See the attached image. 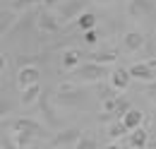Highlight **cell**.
Returning a JSON list of instances; mask_svg holds the SVG:
<instances>
[{
    "label": "cell",
    "mask_w": 156,
    "mask_h": 149,
    "mask_svg": "<svg viewBox=\"0 0 156 149\" xmlns=\"http://www.w3.org/2000/svg\"><path fill=\"white\" fill-rule=\"evenodd\" d=\"M118 120L122 123V128H125V130L130 132V130H135V128H139V125L144 123V113L139 111V108H127V111L122 113Z\"/></svg>",
    "instance_id": "obj_3"
},
{
    "label": "cell",
    "mask_w": 156,
    "mask_h": 149,
    "mask_svg": "<svg viewBox=\"0 0 156 149\" xmlns=\"http://www.w3.org/2000/svg\"><path fill=\"white\" fill-rule=\"evenodd\" d=\"M75 77L82 79V82H101V79H106L111 70H108V65H98V63H89V65H77L75 70Z\"/></svg>",
    "instance_id": "obj_1"
},
{
    "label": "cell",
    "mask_w": 156,
    "mask_h": 149,
    "mask_svg": "<svg viewBox=\"0 0 156 149\" xmlns=\"http://www.w3.org/2000/svg\"><path fill=\"white\" fill-rule=\"evenodd\" d=\"M15 132H29V135H41V128L34 123V120H17L15 123Z\"/></svg>",
    "instance_id": "obj_12"
},
{
    "label": "cell",
    "mask_w": 156,
    "mask_h": 149,
    "mask_svg": "<svg viewBox=\"0 0 156 149\" xmlns=\"http://www.w3.org/2000/svg\"><path fill=\"white\" fill-rule=\"evenodd\" d=\"M106 149H122V147H120L118 142H111V144H106Z\"/></svg>",
    "instance_id": "obj_20"
},
{
    "label": "cell",
    "mask_w": 156,
    "mask_h": 149,
    "mask_svg": "<svg viewBox=\"0 0 156 149\" xmlns=\"http://www.w3.org/2000/svg\"><path fill=\"white\" fill-rule=\"evenodd\" d=\"M122 135H127V130L122 128V123H120V120H115V123H111V125H108V137H111V140H120Z\"/></svg>",
    "instance_id": "obj_17"
},
{
    "label": "cell",
    "mask_w": 156,
    "mask_h": 149,
    "mask_svg": "<svg viewBox=\"0 0 156 149\" xmlns=\"http://www.w3.org/2000/svg\"><path fill=\"white\" fill-rule=\"evenodd\" d=\"M75 149H96V140L91 135H79L75 140Z\"/></svg>",
    "instance_id": "obj_14"
},
{
    "label": "cell",
    "mask_w": 156,
    "mask_h": 149,
    "mask_svg": "<svg viewBox=\"0 0 156 149\" xmlns=\"http://www.w3.org/2000/svg\"><path fill=\"white\" fill-rule=\"evenodd\" d=\"M39 79H41V72H39V67H34V65H24L20 70V74H17V84L22 89L29 87V84H36Z\"/></svg>",
    "instance_id": "obj_5"
},
{
    "label": "cell",
    "mask_w": 156,
    "mask_h": 149,
    "mask_svg": "<svg viewBox=\"0 0 156 149\" xmlns=\"http://www.w3.org/2000/svg\"><path fill=\"white\" fill-rule=\"evenodd\" d=\"M156 60L149 58V63H135L127 72H130V79H139V82H154L156 77Z\"/></svg>",
    "instance_id": "obj_2"
},
{
    "label": "cell",
    "mask_w": 156,
    "mask_h": 149,
    "mask_svg": "<svg viewBox=\"0 0 156 149\" xmlns=\"http://www.w3.org/2000/svg\"><path fill=\"white\" fill-rule=\"evenodd\" d=\"M77 27L79 29H96V15L94 12H89V10H84V12H79L77 17Z\"/></svg>",
    "instance_id": "obj_11"
},
{
    "label": "cell",
    "mask_w": 156,
    "mask_h": 149,
    "mask_svg": "<svg viewBox=\"0 0 156 149\" xmlns=\"http://www.w3.org/2000/svg\"><path fill=\"white\" fill-rule=\"evenodd\" d=\"M149 140H151V130H144L142 125L135 128V130H130V144H132V149H144L149 144Z\"/></svg>",
    "instance_id": "obj_7"
},
{
    "label": "cell",
    "mask_w": 156,
    "mask_h": 149,
    "mask_svg": "<svg viewBox=\"0 0 156 149\" xmlns=\"http://www.w3.org/2000/svg\"><path fill=\"white\" fill-rule=\"evenodd\" d=\"M36 24H39L41 31H58V27H60L58 17H55V15H51V12H41L39 19H36Z\"/></svg>",
    "instance_id": "obj_8"
},
{
    "label": "cell",
    "mask_w": 156,
    "mask_h": 149,
    "mask_svg": "<svg viewBox=\"0 0 156 149\" xmlns=\"http://www.w3.org/2000/svg\"><path fill=\"white\" fill-rule=\"evenodd\" d=\"M79 137V130H67V132H62V135H60V137H55V140H53V144H70V142H75V140H77Z\"/></svg>",
    "instance_id": "obj_16"
},
{
    "label": "cell",
    "mask_w": 156,
    "mask_h": 149,
    "mask_svg": "<svg viewBox=\"0 0 156 149\" xmlns=\"http://www.w3.org/2000/svg\"><path fill=\"white\" fill-rule=\"evenodd\" d=\"M60 63H62L65 70H75L79 63H82V53H79L77 48H67V51L62 53V58H60Z\"/></svg>",
    "instance_id": "obj_9"
},
{
    "label": "cell",
    "mask_w": 156,
    "mask_h": 149,
    "mask_svg": "<svg viewBox=\"0 0 156 149\" xmlns=\"http://www.w3.org/2000/svg\"><path fill=\"white\" fill-rule=\"evenodd\" d=\"M39 94H41V84H39V82L24 87V89H22V96H20V104H22V106H31V104L39 99Z\"/></svg>",
    "instance_id": "obj_10"
},
{
    "label": "cell",
    "mask_w": 156,
    "mask_h": 149,
    "mask_svg": "<svg viewBox=\"0 0 156 149\" xmlns=\"http://www.w3.org/2000/svg\"><path fill=\"white\" fill-rule=\"evenodd\" d=\"M96 2H108V0H96Z\"/></svg>",
    "instance_id": "obj_24"
},
{
    "label": "cell",
    "mask_w": 156,
    "mask_h": 149,
    "mask_svg": "<svg viewBox=\"0 0 156 149\" xmlns=\"http://www.w3.org/2000/svg\"><path fill=\"white\" fill-rule=\"evenodd\" d=\"M82 7H84V0H75V2H70V5H62V10H60V17H67V15L72 17L75 12H84Z\"/></svg>",
    "instance_id": "obj_13"
},
{
    "label": "cell",
    "mask_w": 156,
    "mask_h": 149,
    "mask_svg": "<svg viewBox=\"0 0 156 149\" xmlns=\"http://www.w3.org/2000/svg\"><path fill=\"white\" fill-rule=\"evenodd\" d=\"M118 60V53L115 51H108V53H96L91 63H98V65H111V63H115Z\"/></svg>",
    "instance_id": "obj_15"
},
{
    "label": "cell",
    "mask_w": 156,
    "mask_h": 149,
    "mask_svg": "<svg viewBox=\"0 0 156 149\" xmlns=\"http://www.w3.org/2000/svg\"><path fill=\"white\" fill-rule=\"evenodd\" d=\"M84 43H87V46H96V43H98L96 29H87V31H84Z\"/></svg>",
    "instance_id": "obj_18"
},
{
    "label": "cell",
    "mask_w": 156,
    "mask_h": 149,
    "mask_svg": "<svg viewBox=\"0 0 156 149\" xmlns=\"http://www.w3.org/2000/svg\"><path fill=\"white\" fill-rule=\"evenodd\" d=\"M115 104H118V96H113V99H103V111L113 113V111H115Z\"/></svg>",
    "instance_id": "obj_19"
},
{
    "label": "cell",
    "mask_w": 156,
    "mask_h": 149,
    "mask_svg": "<svg viewBox=\"0 0 156 149\" xmlns=\"http://www.w3.org/2000/svg\"><path fill=\"white\" fill-rule=\"evenodd\" d=\"M108 82H111V87H113L115 92H125L127 84H130V72H127V67H115L113 72L108 74Z\"/></svg>",
    "instance_id": "obj_4"
},
{
    "label": "cell",
    "mask_w": 156,
    "mask_h": 149,
    "mask_svg": "<svg viewBox=\"0 0 156 149\" xmlns=\"http://www.w3.org/2000/svg\"><path fill=\"white\" fill-rule=\"evenodd\" d=\"M2 149H17V147H15V144H10V142H5V144H2Z\"/></svg>",
    "instance_id": "obj_23"
},
{
    "label": "cell",
    "mask_w": 156,
    "mask_h": 149,
    "mask_svg": "<svg viewBox=\"0 0 156 149\" xmlns=\"http://www.w3.org/2000/svg\"><path fill=\"white\" fill-rule=\"evenodd\" d=\"M29 2H39V0H20L17 5H29Z\"/></svg>",
    "instance_id": "obj_21"
},
{
    "label": "cell",
    "mask_w": 156,
    "mask_h": 149,
    "mask_svg": "<svg viewBox=\"0 0 156 149\" xmlns=\"http://www.w3.org/2000/svg\"><path fill=\"white\" fill-rule=\"evenodd\" d=\"M144 43H147V36H144L142 31H127V34H125V38H122V46H125V51H127V53L139 51Z\"/></svg>",
    "instance_id": "obj_6"
},
{
    "label": "cell",
    "mask_w": 156,
    "mask_h": 149,
    "mask_svg": "<svg viewBox=\"0 0 156 149\" xmlns=\"http://www.w3.org/2000/svg\"><path fill=\"white\" fill-rule=\"evenodd\" d=\"M5 70V56H0V72Z\"/></svg>",
    "instance_id": "obj_22"
}]
</instances>
